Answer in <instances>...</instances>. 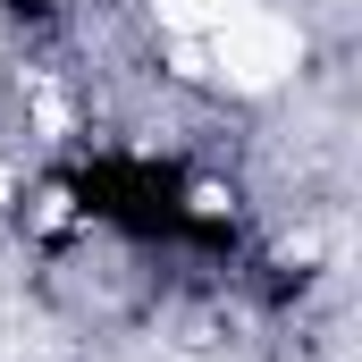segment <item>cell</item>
<instances>
[{
	"label": "cell",
	"mask_w": 362,
	"mask_h": 362,
	"mask_svg": "<svg viewBox=\"0 0 362 362\" xmlns=\"http://www.w3.org/2000/svg\"><path fill=\"white\" fill-rule=\"evenodd\" d=\"M144 8H152V25H160V34H177V42H202V34H211L219 17H236L245 0H144Z\"/></svg>",
	"instance_id": "7a4b0ae2"
},
{
	"label": "cell",
	"mask_w": 362,
	"mask_h": 362,
	"mask_svg": "<svg viewBox=\"0 0 362 362\" xmlns=\"http://www.w3.org/2000/svg\"><path fill=\"white\" fill-rule=\"evenodd\" d=\"M0 211H17V160L0 152Z\"/></svg>",
	"instance_id": "3957f363"
},
{
	"label": "cell",
	"mask_w": 362,
	"mask_h": 362,
	"mask_svg": "<svg viewBox=\"0 0 362 362\" xmlns=\"http://www.w3.org/2000/svg\"><path fill=\"white\" fill-rule=\"evenodd\" d=\"M303 25L270 8V0H245L236 17H219L211 34H202V68H211V85L219 93H245V101H270L278 85H295L303 76Z\"/></svg>",
	"instance_id": "6da1fadb"
}]
</instances>
